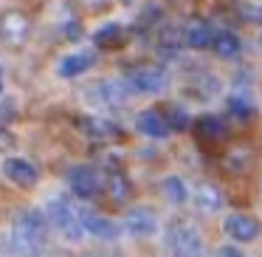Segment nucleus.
<instances>
[{"label": "nucleus", "mask_w": 262, "mask_h": 257, "mask_svg": "<svg viewBox=\"0 0 262 257\" xmlns=\"http://www.w3.org/2000/svg\"><path fill=\"white\" fill-rule=\"evenodd\" d=\"M223 232H226L234 243H254V240L259 238L262 226H259V221H256V218L245 215V212H234V215L226 218Z\"/></svg>", "instance_id": "39448f33"}, {"label": "nucleus", "mask_w": 262, "mask_h": 257, "mask_svg": "<svg viewBox=\"0 0 262 257\" xmlns=\"http://www.w3.org/2000/svg\"><path fill=\"white\" fill-rule=\"evenodd\" d=\"M93 63H96V54H91V51H85V54H71V57H65L62 63H59V76H62V80H74V76L91 71Z\"/></svg>", "instance_id": "dca6fc26"}, {"label": "nucleus", "mask_w": 262, "mask_h": 257, "mask_svg": "<svg viewBox=\"0 0 262 257\" xmlns=\"http://www.w3.org/2000/svg\"><path fill=\"white\" fill-rule=\"evenodd\" d=\"M169 125H172V130H186V127H189L186 110H183V108H172L169 110Z\"/></svg>", "instance_id": "b1692460"}, {"label": "nucleus", "mask_w": 262, "mask_h": 257, "mask_svg": "<svg viewBox=\"0 0 262 257\" xmlns=\"http://www.w3.org/2000/svg\"><path fill=\"white\" fill-rule=\"evenodd\" d=\"M99 91L96 102L104 105V108H121V105H127V99H130L133 85L130 80H104V82H96V85H91Z\"/></svg>", "instance_id": "0eeeda50"}, {"label": "nucleus", "mask_w": 262, "mask_h": 257, "mask_svg": "<svg viewBox=\"0 0 262 257\" xmlns=\"http://www.w3.org/2000/svg\"><path fill=\"white\" fill-rule=\"evenodd\" d=\"M29 37H31V20L23 12L12 9V12H6L0 17V40H3V46L20 48V46H26Z\"/></svg>", "instance_id": "20e7f679"}, {"label": "nucleus", "mask_w": 262, "mask_h": 257, "mask_svg": "<svg viewBox=\"0 0 262 257\" xmlns=\"http://www.w3.org/2000/svg\"><path fill=\"white\" fill-rule=\"evenodd\" d=\"M79 218H82V226H85L88 234H93L96 240H107V243H113V240H119V226H116V221H110V218L104 215H96V212L91 209H79Z\"/></svg>", "instance_id": "6e6552de"}, {"label": "nucleus", "mask_w": 262, "mask_h": 257, "mask_svg": "<svg viewBox=\"0 0 262 257\" xmlns=\"http://www.w3.org/2000/svg\"><path fill=\"white\" fill-rule=\"evenodd\" d=\"M211 40H214V29H211L209 20H203V17L186 20V26H183V46L200 51V48H209Z\"/></svg>", "instance_id": "1a4fd4ad"}, {"label": "nucleus", "mask_w": 262, "mask_h": 257, "mask_svg": "<svg viewBox=\"0 0 262 257\" xmlns=\"http://www.w3.org/2000/svg\"><path fill=\"white\" fill-rule=\"evenodd\" d=\"M155 229H158V221H155V215L149 209L136 206V209H130L124 215V232L133 234V238H152Z\"/></svg>", "instance_id": "9d476101"}, {"label": "nucleus", "mask_w": 262, "mask_h": 257, "mask_svg": "<svg viewBox=\"0 0 262 257\" xmlns=\"http://www.w3.org/2000/svg\"><path fill=\"white\" fill-rule=\"evenodd\" d=\"M0 88H3V74H0Z\"/></svg>", "instance_id": "bb28decb"}, {"label": "nucleus", "mask_w": 262, "mask_h": 257, "mask_svg": "<svg viewBox=\"0 0 262 257\" xmlns=\"http://www.w3.org/2000/svg\"><path fill=\"white\" fill-rule=\"evenodd\" d=\"M136 127H138V133H144V136H149V139H166L169 130H172L169 119H166L161 110H155V108L141 110L138 119H136Z\"/></svg>", "instance_id": "9b49d317"}, {"label": "nucleus", "mask_w": 262, "mask_h": 257, "mask_svg": "<svg viewBox=\"0 0 262 257\" xmlns=\"http://www.w3.org/2000/svg\"><path fill=\"white\" fill-rule=\"evenodd\" d=\"M181 43H183V29H164L161 31V48H164V51H178V48H181Z\"/></svg>", "instance_id": "4be33fe9"}, {"label": "nucleus", "mask_w": 262, "mask_h": 257, "mask_svg": "<svg viewBox=\"0 0 262 257\" xmlns=\"http://www.w3.org/2000/svg\"><path fill=\"white\" fill-rule=\"evenodd\" d=\"M194 204H198V209L214 215V212H220L223 206H226V195H223V189L217 187V184L200 181L198 187H194Z\"/></svg>", "instance_id": "2eb2a0df"}, {"label": "nucleus", "mask_w": 262, "mask_h": 257, "mask_svg": "<svg viewBox=\"0 0 262 257\" xmlns=\"http://www.w3.org/2000/svg\"><path fill=\"white\" fill-rule=\"evenodd\" d=\"M166 74L161 68H141L130 74V85L136 93H161L166 88Z\"/></svg>", "instance_id": "ddd939ff"}, {"label": "nucleus", "mask_w": 262, "mask_h": 257, "mask_svg": "<svg viewBox=\"0 0 262 257\" xmlns=\"http://www.w3.org/2000/svg\"><path fill=\"white\" fill-rule=\"evenodd\" d=\"M161 189H164V198L169 201V204H186V198H189V189H186V184H183V178H178V175H166L164 181H161Z\"/></svg>", "instance_id": "6ab92c4d"}, {"label": "nucleus", "mask_w": 262, "mask_h": 257, "mask_svg": "<svg viewBox=\"0 0 262 257\" xmlns=\"http://www.w3.org/2000/svg\"><path fill=\"white\" fill-rule=\"evenodd\" d=\"M68 187L74 189V195H79V198H96L99 192H102V175H99L93 167H74V170L68 172Z\"/></svg>", "instance_id": "423d86ee"}, {"label": "nucleus", "mask_w": 262, "mask_h": 257, "mask_svg": "<svg viewBox=\"0 0 262 257\" xmlns=\"http://www.w3.org/2000/svg\"><path fill=\"white\" fill-rule=\"evenodd\" d=\"M211 51L220 60H234L239 51H243V43L234 31H217L214 40H211Z\"/></svg>", "instance_id": "f3484780"}, {"label": "nucleus", "mask_w": 262, "mask_h": 257, "mask_svg": "<svg viewBox=\"0 0 262 257\" xmlns=\"http://www.w3.org/2000/svg\"><path fill=\"white\" fill-rule=\"evenodd\" d=\"M166 246L181 257H192V254H200V251H203V240H200L198 226H194L192 221H186V218H178V221L169 223Z\"/></svg>", "instance_id": "7ed1b4c3"}, {"label": "nucleus", "mask_w": 262, "mask_h": 257, "mask_svg": "<svg viewBox=\"0 0 262 257\" xmlns=\"http://www.w3.org/2000/svg\"><path fill=\"white\" fill-rule=\"evenodd\" d=\"M9 147H14V136L6 127H0V150H9Z\"/></svg>", "instance_id": "393cba45"}, {"label": "nucleus", "mask_w": 262, "mask_h": 257, "mask_svg": "<svg viewBox=\"0 0 262 257\" xmlns=\"http://www.w3.org/2000/svg\"><path fill=\"white\" fill-rule=\"evenodd\" d=\"M48 240V215H42L40 209H26L17 215L12 226V246L23 254L42 249Z\"/></svg>", "instance_id": "f257e3e1"}, {"label": "nucleus", "mask_w": 262, "mask_h": 257, "mask_svg": "<svg viewBox=\"0 0 262 257\" xmlns=\"http://www.w3.org/2000/svg\"><path fill=\"white\" fill-rule=\"evenodd\" d=\"M96 46H104V48H116V46H121L124 43V29H121L119 23H107V26H102V29L96 31Z\"/></svg>", "instance_id": "aec40b11"}, {"label": "nucleus", "mask_w": 262, "mask_h": 257, "mask_svg": "<svg viewBox=\"0 0 262 257\" xmlns=\"http://www.w3.org/2000/svg\"><path fill=\"white\" fill-rule=\"evenodd\" d=\"M46 215H48V223L62 234L68 243H82L85 240V226H82V218H79V209H74L68 198H51L46 204Z\"/></svg>", "instance_id": "f03ea898"}, {"label": "nucleus", "mask_w": 262, "mask_h": 257, "mask_svg": "<svg viewBox=\"0 0 262 257\" xmlns=\"http://www.w3.org/2000/svg\"><path fill=\"white\" fill-rule=\"evenodd\" d=\"M104 192L116 201V204H124L127 195H130V178L121 170H113L107 178H104Z\"/></svg>", "instance_id": "a211bd4d"}, {"label": "nucleus", "mask_w": 262, "mask_h": 257, "mask_svg": "<svg viewBox=\"0 0 262 257\" xmlns=\"http://www.w3.org/2000/svg\"><path fill=\"white\" fill-rule=\"evenodd\" d=\"M228 113H231L234 119L248 122L251 116H254V102H251V96H245V93H234V96H228Z\"/></svg>", "instance_id": "412c9836"}, {"label": "nucleus", "mask_w": 262, "mask_h": 257, "mask_svg": "<svg viewBox=\"0 0 262 257\" xmlns=\"http://www.w3.org/2000/svg\"><path fill=\"white\" fill-rule=\"evenodd\" d=\"M3 175H6L9 181H14L17 187L29 189L37 184V167L31 164L29 159H9L6 164H3Z\"/></svg>", "instance_id": "4468645a"}, {"label": "nucleus", "mask_w": 262, "mask_h": 257, "mask_svg": "<svg viewBox=\"0 0 262 257\" xmlns=\"http://www.w3.org/2000/svg\"><path fill=\"white\" fill-rule=\"evenodd\" d=\"M220 251L223 257H237V254H243V251H239V243L237 246H223V249H217Z\"/></svg>", "instance_id": "a878e982"}, {"label": "nucleus", "mask_w": 262, "mask_h": 257, "mask_svg": "<svg viewBox=\"0 0 262 257\" xmlns=\"http://www.w3.org/2000/svg\"><path fill=\"white\" fill-rule=\"evenodd\" d=\"M237 17L245 20V23H262V6H254V3H239V6H237Z\"/></svg>", "instance_id": "5701e85b"}, {"label": "nucleus", "mask_w": 262, "mask_h": 257, "mask_svg": "<svg viewBox=\"0 0 262 257\" xmlns=\"http://www.w3.org/2000/svg\"><path fill=\"white\" fill-rule=\"evenodd\" d=\"M194 136L200 139L203 144H214V142H223V139L228 136V125L226 119H220V116H198L194 119Z\"/></svg>", "instance_id": "f8f14e48"}, {"label": "nucleus", "mask_w": 262, "mask_h": 257, "mask_svg": "<svg viewBox=\"0 0 262 257\" xmlns=\"http://www.w3.org/2000/svg\"><path fill=\"white\" fill-rule=\"evenodd\" d=\"M124 3H127V0H124Z\"/></svg>", "instance_id": "cd10ccee"}]
</instances>
